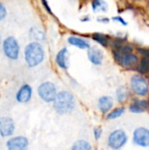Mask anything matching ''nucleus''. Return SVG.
<instances>
[{
	"label": "nucleus",
	"mask_w": 149,
	"mask_h": 150,
	"mask_svg": "<svg viewBox=\"0 0 149 150\" xmlns=\"http://www.w3.org/2000/svg\"><path fill=\"white\" fill-rule=\"evenodd\" d=\"M97 21H99V22H104V23H108V22H109V18H98Z\"/></svg>",
	"instance_id": "c85d7f7f"
},
{
	"label": "nucleus",
	"mask_w": 149,
	"mask_h": 150,
	"mask_svg": "<svg viewBox=\"0 0 149 150\" xmlns=\"http://www.w3.org/2000/svg\"><path fill=\"white\" fill-rule=\"evenodd\" d=\"M137 70L141 74L149 73V58H147L145 56L142 57L140 65L137 67Z\"/></svg>",
	"instance_id": "aec40b11"
},
{
	"label": "nucleus",
	"mask_w": 149,
	"mask_h": 150,
	"mask_svg": "<svg viewBox=\"0 0 149 150\" xmlns=\"http://www.w3.org/2000/svg\"><path fill=\"white\" fill-rule=\"evenodd\" d=\"M128 96V91L125 87H119L117 91V99L119 102H123Z\"/></svg>",
	"instance_id": "412c9836"
},
{
	"label": "nucleus",
	"mask_w": 149,
	"mask_h": 150,
	"mask_svg": "<svg viewBox=\"0 0 149 150\" xmlns=\"http://www.w3.org/2000/svg\"><path fill=\"white\" fill-rule=\"evenodd\" d=\"M92 9L95 12L106 11L107 4L104 0H92Z\"/></svg>",
	"instance_id": "6ab92c4d"
},
{
	"label": "nucleus",
	"mask_w": 149,
	"mask_h": 150,
	"mask_svg": "<svg viewBox=\"0 0 149 150\" xmlns=\"http://www.w3.org/2000/svg\"><path fill=\"white\" fill-rule=\"evenodd\" d=\"M138 57L135 54H126L123 55L120 60H119V63L126 68H129V67H133L134 65H136L138 63Z\"/></svg>",
	"instance_id": "4468645a"
},
{
	"label": "nucleus",
	"mask_w": 149,
	"mask_h": 150,
	"mask_svg": "<svg viewBox=\"0 0 149 150\" xmlns=\"http://www.w3.org/2000/svg\"><path fill=\"white\" fill-rule=\"evenodd\" d=\"M30 36L36 41H43L46 39L45 33L37 27H32L30 30Z\"/></svg>",
	"instance_id": "f3484780"
},
{
	"label": "nucleus",
	"mask_w": 149,
	"mask_h": 150,
	"mask_svg": "<svg viewBox=\"0 0 149 150\" xmlns=\"http://www.w3.org/2000/svg\"><path fill=\"white\" fill-rule=\"evenodd\" d=\"M138 51L145 57L149 58V48H138Z\"/></svg>",
	"instance_id": "a878e982"
},
{
	"label": "nucleus",
	"mask_w": 149,
	"mask_h": 150,
	"mask_svg": "<svg viewBox=\"0 0 149 150\" xmlns=\"http://www.w3.org/2000/svg\"><path fill=\"white\" fill-rule=\"evenodd\" d=\"M6 13H7V11H6L5 7L4 6V4H1V3H0V21H1V20H3V19L5 18Z\"/></svg>",
	"instance_id": "b1692460"
},
{
	"label": "nucleus",
	"mask_w": 149,
	"mask_h": 150,
	"mask_svg": "<svg viewBox=\"0 0 149 150\" xmlns=\"http://www.w3.org/2000/svg\"><path fill=\"white\" fill-rule=\"evenodd\" d=\"M44 49L42 46L34 41L28 44L25 48V59L29 67H35L44 60Z\"/></svg>",
	"instance_id": "f257e3e1"
},
{
	"label": "nucleus",
	"mask_w": 149,
	"mask_h": 150,
	"mask_svg": "<svg viewBox=\"0 0 149 150\" xmlns=\"http://www.w3.org/2000/svg\"><path fill=\"white\" fill-rule=\"evenodd\" d=\"M101 134H102V129H101V127H96V128L94 129L95 139H96V140H98V139L101 137Z\"/></svg>",
	"instance_id": "393cba45"
},
{
	"label": "nucleus",
	"mask_w": 149,
	"mask_h": 150,
	"mask_svg": "<svg viewBox=\"0 0 149 150\" xmlns=\"http://www.w3.org/2000/svg\"><path fill=\"white\" fill-rule=\"evenodd\" d=\"M32 97V88L28 84L23 85L18 91L16 98L19 103H27Z\"/></svg>",
	"instance_id": "9b49d317"
},
{
	"label": "nucleus",
	"mask_w": 149,
	"mask_h": 150,
	"mask_svg": "<svg viewBox=\"0 0 149 150\" xmlns=\"http://www.w3.org/2000/svg\"><path fill=\"white\" fill-rule=\"evenodd\" d=\"M113 105V101L111 97L104 96L98 100V107L103 113L108 112Z\"/></svg>",
	"instance_id": "ddd939ff"
},
{
	"label": "nucleus",
	"mask_w": 149,
	"mask_h": 150,
	"mask_svg": "<svg viewBox=\"0 0 149 150\" xmlns=\"http://www.w3.org/2000/svg\"><path fill=\"white\" fill-rule=\"evenodd\" d=\"M56 63L63 69L68 68V50L67 47L61 48L56 54Z\"/></svg>",
	"instance_id": "f8f14e48"
},
{
	"label": "nucleus",
	"mask_w": 149,
	"mask_h": 150,
	"mask_svg": "<svg viewBox=\"0 0 149 150\" xmlns=\"http://www.w3.org/2000/svg\"><path fill=\"white\" fill-rule=\"evenodd\" d=\"M130 111L134 113H140V112H143L145 110L141 108L135 101H133V103L130 105Z\"/></svg>",
	"instance_id": "5701e85b"
},
{
	"label": "nucleus",
	"mask_w": 149,
	"mask_h": 150,
	"mask_svg": "<svg viewBox=\"0 0 149 150\" xmlns=\"http://www.w3.org/2000/svg\"><path fill=\"white\" fill-rule=\"evenodd\" d=\"M127 142V135L123 130H116L113 131L108 139L109 146L114 150L121 149Z\"/></svg>",
	"instance_id": "39448f33"
},
{
	"label": "nucleus",
	"mask_w": 149,
	"mask_h": 150,
	"mask_svg": "<svg viewBox=\"0 0 149 150\" xmlns=\"http://www.w3.org/2000/svg\"><path fill=\"white\" fill-rule=\"evenodd\" d=\"M15 129L13 120L9 117L0 118V134L3 137L11 136Z\"/></svg>",
	"instance_id": "6e6552de"
},
{
	"label": "nucleus",
	"mask_w": 149,
	"mask_h": 150,
	"mask_svg": "<svg viewBox=\"0 0 149 150\" xmlns=\"http://www.w3.org/2000/svg\"><path fill=\"white\" fill-rule=\"evenodd\" d=\"M92 39L97 41V43H99L100 45H102L103 47H107L109 42H110V37L106 34L104 33H95L92 34Z\"/></svg>",
	"instance_id": "dca6fc26"
},
{
	"label": "nucleus",
	"mask_w": 149,
	"mask_h": 150,
	"mask_svg": "<svg viewBox=\"0 0 149 150\" xmlns=\"http://www.w3.org/2000/svg\"><path fill=\"white\" fill-rule=\"evenodd\" d=\"M131 86L133 91L140 96H146L148 93V83L145 78L135 75L131 78Z\"/></svg>",
	"instance_id": "423d86ee"
},
{
	"label": "nucleus",
	"mask_w": 149,
	"mask_h": 150,
	"mask_svg": "<svg viewBox=\"0 0 149 150\" xmlns=\"http://www.w3.org/2000/svg\"><path fill=\"white\" fill-rule=\"evenodd\" d=\"M38 94L40 98L45 102H53L56 98V88L54 83L46 82L41 83L38 88Z\"/></svg>",
	"instance_id": "7ed1b4c3"
},
{
	"label": "nucleus",
	"mask_w": 149,
	"mask_h": 150,
	"mask_svg": "<svg viewBox=\"0 0 149 150\" xmlns=\"http://www.w3.org/2000/svg\"><path fill=\"white\" fill-rule=\"evenodd\" d=\"M3 49L5 55L11 59L16 60L19 54V45L14 37H8L3 43Z\"/></svg>",
	"instance_id": "20e7f679"
},
{
	"label": "nucleus",
	"mask_w": 149,
	"mask_h": 150,
	"mask_svg": "<svg viewBox=\"0 0 149 150\" xmlns=\"http://www.w3.org/2000/svg\"><path fill=\"white\" fill-rule=\"evenodd\" d=\"M68 42L75 47H77L81 49H85V48H89L90 47V43L88 40H83L82 38L79 37H75V36H70L68 39Z\"/></svg>",
	"instance_id": "2eb2a0df"
},
{
	"label": "nucleus",
	"mask_w": 149,
	"mask_h": 150,
	"mask_svg": "<svg viewBox=\"0 0 149 150\" xmlns=\"http://www.w3.org/2000/svg\"><path fill=\"white\" fill-rule=\"evenodd\" d=\"M88 57L90 62L95 65H100L104 59L103 52L97 47H92L88 48Z\"/></svg>",
	"instance_id": "9d476101"
},
{
	"label": "nucleus",
	"mask_w": 149,
	"mask_h": 150,
	"mask_svg": "<svg viewBox=\"0 0 149 150\" xmlns=\"http://www.w3.org/2000/svg\"><path fill=\"white\" fill-rule=\"evenodd\" d=\"M8 150H26L28 147V141L25 137L17 136L10 139L7 142Z\"/></svg>",
	"instance_id": "1a4fd4ad"
},
{
	"label": "nucleus",
	"mask_w": 149,
	"mask_h": 150,
	"mask_svg": "<svg viewBox=\"0 0 149 150\" xmlns=\"http://www.w3.org/2000/svg\"><path fill=\"white\" fill-rule=\"evenodd\" d=\"M89 20H90V18H89L88 17H87V18H83V19H82V21H89Z\"/></svg>",
	"instance_id": "c756f323"
},
{
	"label": "nucleus",
	"mask_w": 149,
	"mask_h": 150,
	"mask_svg": "<svg viewBox=\"0 0 149 150\" xmlns=\"http://www.w3.org/2000/svg\"><path fill=\"white\" fill-rule=\"evenodd\" d=\"M0 40H1V37H0Z\"/></svg>",
	"instance_id": "7c9ffc66"
},
{
	"label": "nucleus",
	"mask_w": 149,
	"mask_h": 150,
	"mask_svg": "<svg viewBox=\"0 0 149 150\" xmlns=\"http://www.w3.org/2000/svg\"><path fill=\"white\" fill-rule=\"evenodd\" d=\"M41 3H42V4H43L44 8L47 11V12H48V13H50V14H53V12H52V11H51V9H50L49 5H48V4H47V0H41Z\"/></svg>",
	"instance_id": "bb28decb"
},
{
	"label": "nucleus",
	"mask_w": 149,
	"mask_h": 150,
	"mask_svg": "<svg viewBox=\"0 0 149 150\" xmlns=\"http://www.w3.org/2000/svg\"><path fill=\"white\" fill-rule=\"evenodd\" d=\"M54 102V110L59 114H67L75 107V98L68 91H61L58 93Z\"/></svg>",
	"instance_id": "f03ea898"
},
{
	"label": "nucleus",
	"mask_w": 149,
	"mask_h": 150,
	"mask_svg": "<svg viewBox=\"0 0 149 150\" xmlns=\"http://www.w3.org/2000/svg\"><path fill=\"white\" fill-rule=\"evenodd\" d=\"M112 19L114 20V21H118V22H120L122 25H127V23L121 18V17H113L112 18Z\"/></svg>",
	"instance_id": "cd10ccee"
},
{
	"label": "nucleus",
	"mask_w": 149,
	"mask_h": 150,
	"mask_svg": "<svg viewBox=\"0 0 149 150\" xmlns=\"http://www.w3.org/2000/svg\"><path fill=\"white\" fill-rule=\"evenodd\" d=\"M71 150H92V148L88 142L80 140L74 143Z\"/></svg>",
	"instance_id": "a211bd4d"
},
{
	"label": "nucleus",
	"mask_w": 149,
	"mask_h": 150,
	"mask_svg": "<svg viewBox=\"0 0 149 150\" xmlns=\"http://www.w3.org/2000/svg\"><path fill=\"white\" fill-rule=\"evenodd\" d=\"M133 142L141 147L149 146V130L144 127L137 128L133 133Z\"/></svg>",
	"instance_id": "0eeeda50"
},
{
	"label": "nucleus",
	"mask_w": 149,
	"mask_h": 150,
	"mask_svg": "<svg viewBox=\"0 0 149 150\" xmlns=\"http://www.w3.org/2000/svg\"><path fill=\"white\" fill-rule=\"evenodd\" d=\"M125 112V108L124 107H119V108H117L115 110H113L108 116H107V119L109 120H113V119H117L119 117H120Z\"/></svg>",
	"instance_id": "4be33fe9"
}]
</instances>
